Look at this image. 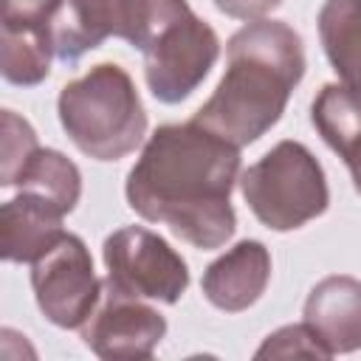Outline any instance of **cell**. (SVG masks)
Wrapping results in <instances>:
<instances>
[{"label":"cell","instance_id":"obj_1","mask_svg":"<svg viewBox=\"0 0 361 361\" xmlns=\"http://www.w3.org/2000/svg\"><path fill=\"white\" fill-rule=\"evenodd\" d=\"M240 175V147L200 127H158L127 175V203L149 223L169 226L195 248H220L237 226L231 189Z\"/></svg>","mask_w":361,"mask_h":361},{"label":"cell","instance_id":"obj_2","mask_svg":"<svg viewBox=\"0 0 361 361\" xmlns=\"http://www.w3.org/2000/svg\"><path fill=\"white\" fill-rule=\"evenodd\" d=\"M302 73V39L288 23L268 17L245 23L228 39L223 79L192 121L234 147L254 144L279 121Z\"/></svg>","mask_w":361,"mask_h":361},{"label":"cell","instance_id":"obj_3","mask_svg":"<svg viewBox=\"0 0 361 361\" xmlns=\"http://www.w3.org/2000/svg\"><path fill=\"white\" fill-rule=\"evenodd\" d=\"M68 138L96 161L130 155L147 133V113L130 73L113 62L93 65L68 82L56 102Z\"/></svg>","mask_w":361,"mask_h":361},{"label":"cell","instance_id":"obj_4","mask_svg":"<svg viewBox=\"0 0 361 361\" xmlns=\"http://www.w3.org/2000/svg\"><path fill=\"white\" fill-rule=\"evenodd\" d=\"M240 192L254 217L274 231L305 226L330 200L322 164L299 141H279L251 164L240 175Z\"/></svg>","mask_w":361,"mask_h":361},{"label":"cell","instance_id":"obj_5","mask_svg":"<svg viewBox=\"0 0 361 361\" xmlns=\"http://www.w3.org/2000/svg\"><path fill=\"white\" fill-rule=\"evenodd\" d=\"M186 8V0H62L51 20L54 54L62 62H76L107 37L144 51L158 28Z\"/></svg>","mask_w":361,"mask_h":361},{"label":"cell","instance_id":"obj_6","mask_svg":"<svg viewBox=\"0 0 361 361\" xmlns=\"http://www.w3.org/2000/svg\"><path fill=\"white\" fill-rule=\"evenodd\" d=\"M141 54L152 96L164 104H178L209 76L220 54V39L206 20L186 8L164 23Z\"/></svg>","mask_w":361,"mask_h":361},{"label":"cell","instance_id":"obj_7","mask_svg":"<svg viewBox=\"0 0 361 361\" xmlns=\"http://www.w3.org/2000/svg\"><path fill=\"white\" fill-rule=\"evenodd\" d=\"M102 254L107 279L138 299L175 305L189 285V271L180 254L144 226L116 228L104 240Z\"/></svg>","mask_w":361,"mask_h":361},{"label":"cell","instance_id":"obj_8","mask_svg":"<svg viewBox=\"0 0 361 361\" xmlns=\"http://www.w3.org/2000/svg\"><path fill=\"white\" fill-rule=\"evenodd\" d=\"M31 288L42 316L56 327H82L102 296L90 251L76 234H62V240L34 262Z\"/></svg>","mask_w":361,"mask_h":361},{"label":"cell","instance_id":"obj_9","mask_svg":"<svg viewBox=\"0 0 361 361\" xmlns=\"http://www.w3.org/2000/svg\"><path fill=\"white\" fill-rule=\"evenodd\" d=\"M79 330H82V341L99 358L135 361L152 355V350L166 333V322L155 307L144 305L138 296L104 279L102 296Z\"/></svg>","mask_w":361,"mask_h":361},{"label":"cell","instance_id":"obj_10","mask_svg":"<svg viewBox=\"0 0 361 361\" xmlns=\"http://www.w3.org/2000/svg\"><path fill=\"white\" fill-rule=\"evenodd\" d=\"M268 279H271L268 248L257 240H243L206 268L203 296L226 313H240L265 293Z\"/></svg>","mask_w":361,"mask_h":361},{"label":"cell","instance_id":"obj_11","mask_svg":"<svg viewBox=\"0 0 361 361\" xmlns=\"http://www.w3.org/2000/svg\"><path fill=\"white\" fill-rule=\"evenodd\" d=\"M305 324L333 355L361 350V282L353 276L316 282L305 302Z\"/></svg>","mask_w":361,"mask_h":361},{"label":"cell","instance_id":"obj_12","mask_svg":"<svg viewBox=\"0 0 361 361\" xmlns=\"http://www.w3.org/2000/svg\"><path fill=\"white\" fill-rule=\"evenodd\" d=\"M62 212L42 197L20 192L0 209V254L6 262H37L62 240Z\"/></svg>","mask_w":361,"mask_h":361},{"label":"cell","instance_id":"obj_13","mask_svg":"<svg viewBox=\"0 0 361 361\" xmlns=\"http://www.w3.org/2000/svg\"><path fill=\"white\" fill-rule=\"evenodd\" d=\"M310 118L319 135L347 164L353 178L361 175V96L347 85H324L313 99Z\"/></svg>","mask_w":361,"mask_h":361},{"label":"cell","instance_id":"obj_14","mask_svg":"<svg viewBox=\"0 0 361 361\" xmlns=\"http://www.w3.org/2000/svg\"><path fill=\"white\" fill-rule=\"evenodd\" d=\"M319 37L333 71L361 96V0H324Z\"/></svg>","mask_w":361,"mask_h":361},{"label":"cell","instance_id":"obj_15","mask_svg":"<svg viewBox=\"0 0 361 361\" xmlns=\"http://www.w3.org/2000/svg\"><path fill=\"white\" fill-rule=\"evenodd\" d=\"M14 186H20V192H25V195L48 200L62 214H68L79 203L82 175H79V169L71 158H65L56 149H42L39 147L28 158V164L23 166Z\"/></svg>","mask_w":361,"mask_h":361},{"label":"cell","instance_id":"obj_16","mask_svg":"<svg viewBox=\"0 0 361 361\" xmlns=\"http://www.w3.org/2000/svg\"><path fill=\"white\" fill-rule=\"evenodd\" d=\"M54 42L48 28H3L0 71L11 85H39L51 71Z\"/></svg>","mask_w":361,"mask_h":361},{"label":"cell","instance_id":"obj_17","mask_svg":"<svg viewBox=\"0 0 361 361\" xmlns=\"http://www.w3.org/2000/svg\"><path fill=\"white\" fill-rule=\"evenodd\" d=\"M0 186H14L28 158L39 149L34 127L20 118L14 110H3L0 116Z\"/></svg>","mask_w":361,"mask_h":361},{"label":"cell","instance_id":"obj_18","mask_svg":"<svg viewBox=\"0 0 361 361\" xmlns=\"http://www.w3.org/2000/svg\"><path fill=\"white\" fill-rule=\"evenodd\" d=\"M290 355H302V358H333V353L327 350V344L305 322L302 324L279 327L257 350V358H290Z\"/></svg>","mask_w":361,"mask_h":361},{"label":"cell","instance_id":"obj_19","mask_svg":"<svg viewBox=\"0 0 361 361\" xmlns=\"http://www.w3.org/2000/svg\"><path fill=\"white\" fill-rule=\"evenodd\" d=\"M62 0H3V28H48Z\"/></svg>","mask_w":361,"mask_h":361},{"label":"cell","instance_id":"obj_20","mask_svg":"<svg viewBox=\"0 0 361 361\" xmlns=\"http://www.w3.org/2000/svg\"><path fill=\"white\" fill-rule=\"evenodd\" d=\"M223 14L237 17V20H262L265 14H271L282 0H212Z\"/></svg>","mask_w":361,"mask_h":361},{"label":"cell","instance_id":"obj_21","mask_svg":"<svg viewBox=\"0 0 361 361\" xmlns=\"http://www.w3.org/2000/svg\"><path fill=\"white\" fill-rule=\"evenodd\" d=\"M353 180H355V189L361 192V175H358V178H353Z\"/></svg>","mask_w":361,"mask_h":361}]
</instances>
